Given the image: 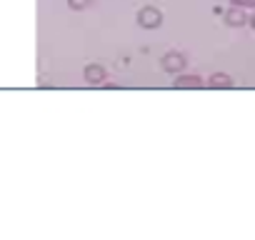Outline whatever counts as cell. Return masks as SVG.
I'll return each instance as SVG.
<instances>
[{
    "label": "cell",
    "instance_id": "obj_4",
    "mask_svg": "<svg viewBox=\"0 0 255 240\" xmlns=\"http://www.w3.org/2000/svg\"><path fill=\"white\" fill-rule=\"evenodd\" d=\"M200 85H203V80L198 75H180L175 80V88H200Z\"/></svg>",
    "mask_w": 255,
    "mask_h": 240
},
{
    "label": "cell",
    "instance_id": "obj_5",
    "mask_svg": "<svg viewBox=\"0 0 255 240\" xmlns=\"http://www.w3.org/2000/svg\"><path fill=\"white\" fill-rule=\"evenodd\" d=\"M210 88H230L233 85V80L225 75V73H215L213 78H210V83H208Z\"/></svg>",
    "mask_w": 255,
    "mask_h": 240
},
{
    "label": "cell",
    "instance_id": "obj_3",
    "mask_svg": "<svg viewBox=\"0 0 255 240\" xmlns=\"http://www.w3.org/2000/svg\"><path fill=\"white\" fill-rule=\"evenodd\" d=\"M85 80L93 83V85L103 83V80H105V68H100V65H88V68H85Z\"/></svg>",
    "mask_w": 255,
    "mask_h": 240
},
{
    "label": "cell",
    "instance_id": "obj_7",
    "mask_svg": "<svg viewBox=\"0 0 255 240\" xmlns=\"http://www.w3.org/2000/svg\"><path fill=\"white\" fill-rule=\"evenodd\" d=\"M233 3L240 8H255V0H233Z\"/></svg>",
    "mask_w": 255,
    "mask_h": 240
},
{
    "label": "cell",
    "instance_id": "obj_1",
    "mask_svg": "<svg viewBox=\"0 0 255 240\" xmlns=\"http://www.w3.org/2000/svg\"><path fill=\"white\" fill-rule=\"evenodd\" d=\"M138 23H140L143 28H158V25L163 23V13L155 10V8H143V10L138 13Z\"/></svg>",
    "mask_w": 255,
    "mask_h": 240
},
{
    "label": "cell",
    "instance_id": "obj_2",
    "mask_svg": "<svg viewBox=\"0 0 255 240\" xmlns=\"http://www.w3.org/2000/svg\"><path fill=\"white\" fill-rule=\"evenodd\" d=\"M185 68V55L183 53H168L165 58H163V70H168V73H180Z\"/></svg>",
    "mask_w": 255,
    "mask_h": 240
},
{
    "label": "cell",
    "instance_id": "obj_8",
    "mask_svg": "<svg viewBox=\"0 0 255 240\" xmlns=\"http://www.w3.org/2000/svg\"><path fill=\"white\" fill-rule=\"evenodd\" d=\"M88 3H90V0H70V5H73L75 10H80V8H88Z\"/></svg>",
    "mask_w": 255,
    "mask_h": 240
},
{
    "label": "cell",
    "instance_id": "obj_6",
    "mask_svg": "<svg viewBox=\"0 0 255 240\" xmlns=\"http://www.w3.org/2000/svg\"><path fill=\"white\" fill-rule=\"evenodd\" d=\"M225 20H228L230 25H243V23H245V15H243V10H228V13H225Z\"/></svg>",
    "mask_w": 255,
    "mask_h": 240
},
{
    "label": "cell",
    "instance_id": "obj_9",
    "mask_svg": "<svg viewBox=\"0 0 255 240\" xmlns=\"http://www.w3.org/2000/svg\"><path fill=\"white\" fill-rule=\"evenodd\" d=\"M250 23H253V28H255V15H253V18H250Z\"/></svg>",
    "mask_w": 255,
    "mask_h": 240
}]
</instances>
